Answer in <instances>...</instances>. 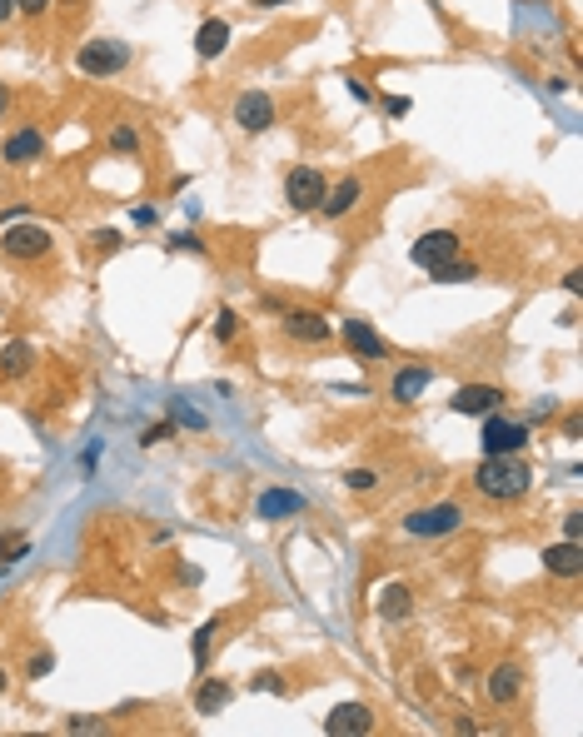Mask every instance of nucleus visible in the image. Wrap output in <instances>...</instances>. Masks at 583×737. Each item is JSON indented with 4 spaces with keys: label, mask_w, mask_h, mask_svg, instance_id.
I'll return each instance as SVG.
<instances>
[{
    "label": "nucleus",
    "mask_w": 583,
    "mask_h": 737,
    "mask_svg": "<svg viewBox=\"0 0 583 737\" xmlns=\"http://www.w3.org/2000/svg\"><path fill=\"white\" fill-rule=\"evenodd\" d=\"M239 334V314L235 310H220L215 314V339H235Z\"/></svg>",
    "instance_id": "obj_28"
},
{
    "label": "nucleus",
    "mask_w": 583,
    "mask_h": 737,
    "mask_svg": "<svg viewBox=\"0 0 583 737\" xmlns=\"http://www.w3.org/2000/svg\"><path fill=\"white\" fill-rule=\"evenodd\" d=\"M563 538H569V544L583 538V513H569V518H563Z\"/></svg>",
    "instance_id": "obj_32"
},
{
    "label": "nucleus",
    "mask_w": 583,
    "mask_h": 737,
    "mask_svg": "<svg viewBox=\"0 0 583 737\" xmlns=\"http://www.w3.org/2000/svg\"><path fill=\"white\" fill-rule=\"evenodd\" d=\"M324 175L314 170V165H294L290 175H284V200H290V210H319L324 200Z\"/></svg>",
    "instance_id": "obj_5"
},
{
    "label": "nucleus",
    "mask_w": 583,
    "mask_h": 737,
    "mask_svg": "<svg viewBox=\"0 0 583 737\" xmlns=\"http://www.w3.org/2000/svg\"><path fill=\"white\" fill-rule=\"evenodd\" d=\"M135 225H160V210H155V204H140V210H135Z\"/></svg>",
    "instance_id": "obj_34"
},
{
    "label": "nucleus",
    "mask_w": 583,
    "mask_h": 737,
    "mask_svg": "<svg viewBox=\"0 0 583 737\" xmlns=\"http://www.w3.org/2000/svg\"><path fill=\"white\" fill-rule=\"evenodd\" d=\"M170 249H190V255H205V239L190 235V229H180V235L170 239Z\"/></svg>",
    "instance_id": "obj_30"
},
{
    "label": "nucleus",
    "mask_w": 583,
    "mask_h": 737,
    "mask_svg": "<svg viewBox=\"0 0 583 737\" xmlns=\"http://www.w3.org/2000/svg\"><path fill=\"white\" fill-rule=\"evenodd\" d=\"M345 483H349L354 493H369V489L379 483V473H374V469H349V473H345Z\"/></svg>",
    "instance_id": "obj_29"
},
{
    "label": "nucleus",
    "mask_w": 583,
    "mask_h": 737,
    "mask_svg": "<svg viewBox=\"0 0 583 737\" xmlns=\"http://www.w3.org/2000/svg\"><path fill=\"white\" fill-rule=\"evenodd\" d=\"M524 444H529V424L504 418L498 409H494V414H484V438H479L484 459H494V454H524Z\"/></svg>",
    "instance_id": "obj_3"
},
{
    "label": "nucleus",
    "mask_w": 583,
    "mask_h": 737,
    "mask_svg": "<svg viewBox=\"0 0 583 737\" xmlns=\"http://www.w3.org/2000/svg\"><path fill=\"white\" fill-rule=\"evenodd\" d=\"M459 524H464V508H459V503H429V508H414L409 518H404V534L409 538H444Z\"/></svg>",
    "instance_id": "obj_4"
},
{
    "label": "nucleus",
    "mask_w": 583,
    "mask_h": 737,
    "mask_svg": "<svg viewBox=\"0 0 583 737\" xmlns=\"http://www.w3.org/2000/svg\"><path fill=\"white\" fill-rule=\"evenodd\" d=\"M65 727H70V733H100L105 723H95V717H70Z\"/></svg>",
    "instance_id": "obj_35"
},
{
    "label": "nucleus",
    "mask_w": 583,
    "mask_h": 737,
    "mask_svg": "<svg viewBox=\"0 0 583 737\" xmlns=\"http://www.w3.org/2000/svg\"><path fill=\"white\" fill-rule=\"evenodd\" d=\"M429 274H434V284H469V279H479V269L464 265V259H449V265L429 269Z\"/></svg>",
    "instance_id": "obj_23"
},
{
    "label": "nucleus",
    "mask_w": 583,
    "mask_h": 737,
    "mask_svg": "<svg viewBox=\"0 0 583 737\" xmlns=\"http://www.w3.org/2000/svg\"><path fill=\"white\" fill-rule=\"evenodd\" d=\"M0 693H5V673H0Z\"/></svg>",
    "instance_id": "obj_44"
},
{
    "label": "nucleus",
    "mask_w": 583,
    "mask_h": 737,
    "mask_svg": "<svg viewBox=\"0 0 583 737\" xmlns=\"http://www.w3.org/2000/svg\"><path fill=\"white\" fill-rule=\"evenodd\" d=\"M255 513H259V518H270V524H280V518H300V513H304V493L270 489V493H259Z\"/></svg>",
    "instance_id": "obj_13"
},
{
    "label": "nucleus",
    "mask_w": 583,
    "mask_h": 737,
    "mask_svg": "<svg viewBox=\"0 0 583 737\" xmlns=\"http://www.w3.org/2000/svg\"><path fill=\"white\" fill-rule=\"evenodd\" d=\"M170 418H175V424H190V428H205V414H200V409H190V404H180V399L170 404Z\"/></svg>",
    "instance_id": "obj_27"
},
{
    "label": "nucleus",
    "mask_w": 583,
    "mask_h": 737,
    "mask_svg": "<svg viewBox=\"0 0 583 737\" xmlns=\"http://www.w3.org/2000/svg\"><path fill=\"white\" fill-rule=\"evenodd\" d=\"M135 145H140V139H135V130H130V125H115V130H110V150L135 155Z\"/></svg>",
    "instance_id": "obj_26"
},
{
    "label": "nucleus",
    "mask_w": 583,
    "mask_h": 737,
    "mask_svg": "<svg viewBox=\"0 0 583 737\" xmlns=\"http://www.w3.org/2000/svg\"><path fill=\"white\" fill-rule=\"evenodd\" d=\"M374 727V713H369L364 703H339L335 713L324 717V733L329 737H359V733H369Z\"/></svg>",
    "instance_id": "obj_10"
},
{
    "label": "nucleus",
    "mask_w": 583,
    "mask_h": 737,
    "mask_svg": "<svg viewBox=\"0 0 583 737\" xmlns=\"http://www.w3.org/2000/svg\"><path fill=\"white\" fill-rule=\"evenodd\" d=\"M50 668H55V658H50V652H35V658H31V678H45Z\"/></svg>",
    "instance_id": "obj_33"
},
{
    "label": "nucleus",
    "mask_w": 583,
    "mask_h": 737,
    "mask_svg": "<svg viewBox=\"0 0 583 737\" xmlns=\"http://www.w3.org/2000/svg\"><path fill=\"white\" fill-rule=\"evenodd\" d=\"M15 15V0H0V21H11Z\"/></svg>",
    "instance_id": "obj_42"
},
{
    "label": "nucleus",
    "mask_w": 583,
    "mask_h": 737,
    "mask_svg": "<svg viewBox=\"0 0 583 737\" xmlns=\"http://www.w3.org/2000/svg\"><path fill=\"white\" fill-rule=\"evenodd\" d=\"M284 334H290L294 344H324L329 339V319L314 310H290L284 314Z\"/></svg>",
    "instance_id": "obj_12"
},
{
    "label": "nucleus",
    "mask_w": 583,
    "mask_h": 737,
    "mask_svg": "<svg viewBox=\"0 0 583 737\" xmlns=\"http://www.w3.org/2000/svg\"><path fill=\"white\" fill-rule=\"evenodd\" d=\"M5 110H11V85L0 80V115H5Z\"/></svg>",
    "instance_id": "obj_41"
},
{
    "label": "nucleus",
    "mask_w": 583,
    "mask_h": 737,
    "mask_svg": "<svg viewBox=\"0 0 583 737\" xmlns=\"http://www.w3.org/2000/svg\"><path fill=\"white\" fill-rule=\"evenodd\" d=\"M359 194H364V184H359L354 175H349V180H339L335 190H324L319 210L329 214V220H345V214H349V210H354V204H359Z\"/></svg>",
    "instance_id": "obj_19"
},
{
    "label": "nucleus",
    "mask_w": 583,
    "mask_h": 737,
    "mask_svg": "<svg viewBox=\"0 0 583 737\" xmlns=\"http://www.w3.org/2000/svg\"><path fill=\"white\" fill-rule=\"evenodd\" d=\"M76 65H80V76H95V80H110L120 76L130 65V45L125 40H110V35H100V40H85L76 50Z\"/></svg>",
    "instance_id": "obj_2"
},
{
    "label": "nucleus",
    "mask_w": 583,
    "mask_h": 737,
    "mask_svg": "<svg viewBox=\"0 0 583 737\" xmlns=\"http://www.w3.org/2000/svg\"><path fill=\"white\" fill-rule=\"evenodd\" d=\"M15 11H25V15H45V11H50V0H15Z\"/></svg>",
    "instance_id": "obj_37"
},
{
    "label": "nucleus",
    "mask_w": 583,
    "mask_h": 737,
    "mask_svg": "<svg viewBox=\"0 0 583 737\" xmlns=\"http://www.w3.org/2000/svg\"><path fill=\"white\" fill-rule=\"evenodd\" d=\"M31 364H35V349H31V339H11L5 349H0V374L5 379H21V374H31Z\"/></svg>",
    "instance_id": "obj_22"
},
{
    "label": "nucleus",
    "mask_w": 583,
    "mask_h": 737,
    "mask_svg": "<svg viewBox=\"0 0 583 737\" xmlns=\"http://www.w3.org/2000/svg\"><path fill=\"white\" fill-rule=\"evenodd\" d=\"M409 613H414V598H409V588H404V583L379 588V618H384V623H404Z\"/></svg>",
    "instance_id": "obj_20"
},
{
    "label": "nucleus",
    "mask_w": 583,
    "mask_h": 737,
    "mask_svg": "<svg viewBox=\"0 0 583 737\" xmlns=\"http://www.w3.org/2000/svg\"><path fill=\"white\" fill-rule=\"evenodd\" d=\"M170 434H175V418H165V424L145 428V434H140V444H145V449H150V444H165V438H170Z\"/></svg>",
    "instance_id": "obj_31"
},
{
    "label": "nucleus",
    "mask_w": 583,
    "mask_h": 737,
    "mask_svg": "<svg viewBox=\"0 0 583 737\" xmlns=\"http://www.w3.org/2000/svg\"><path fill=\"white\" fill-rule=\"evenodd\" d=\"M229 120H235L245 135H259V130L274 125V100L265 95V90H245V95L235 100V110H229Z\"/></svg>",
    "instance_id": "obj_7"
},
{
    "label": "nucleus",
    "mask_w": 583,
    "mask_h": 737,
    "mask_svg": "<svg viewBox=\"0 0 583 737\" xmlns=\"http://www.w3.org/2000/svg\"><path fill=\"white\" fill-rule=\"evenodd\" d=\"M40 155H45V135H40V130H31V125L15 130V135L0 145V160H5V165H31V160H40Z\"/></svg>",
    "instance_id": "obj_14"
},
{
    "label": "nucleus",
    "mask_w": 583,
    "mask_h": 737,
    "mask_svg": "<svg viewBox=\"0 0 583 737\" xmlns=\"http://www.w3.org/2000/svg\"><path fill=\"white\" fill-rule=\"evenodd\" d=\"M339 334H345L349 354H359V359H384V354H389V344L379 339V329L369 319H345V324H339Z\"/></svg>",
    "instance_id": "obj_11"
},
{
    "label": "nucleus",
    "mask_w": 583,
    "mask_h": 737,
    "mask_svg": "<svg viewBox=\"0 0 583 737\" xmlns=\"http://www.w3.org/2000/svg\"><path fill=\"white\" fill-rule=\"evenodd\" d=\"M429 384H434V369H429V364H409V369H399V374H394L389 399H394V404H414V399H419Z\"/></svg>",
    "instance_id": "obj_15"
},
{
    "label": "nucleus",
    "mask_w": 583,
    "mask_h": 737,
    "mask_svg": "<svg viewBox=\"0 0 583 737\" xmlns=\"http://www.w3.org/2000/svg\"><path fill=\"white\" fill-rule=\"evenodd\" d=\"M543 568H549L553 578H579L583 573V548L569 544V538H563V544H549L543 548Z\"/></svg>",
    "instance_id": "obj_17"
},
{
    "label": "nucleus",
    "mask_w": 583,
    "mask_h": 737,
    "mask_svg": "<svg viewBox=\"0 0 583 737\" xmlns=\"http://www.w3.org/2000/svg\"><path fill=\"white\" fill-rule=\"evenodd\" d=\"M95 239H100V249H115V245H120V235H115V229H100Z\"/></svg>",
    "instance_id": "obj_40"
},
{
    "label": "nucleus",
    "mask_w": 583,
    "mask_h": 737,
    "mask_svg": "<svg viewBox=\"0 0 583 737\" xmlns=\"http://www.w3.org/2000/svg\"><path fill=\"white\" fill-rule=\"evenodd\" d=\"M220 633V618H210L205 628L194 633V668H200V673H205V662H210V638H215Z\"/></svg>",
    "instance_id": "obj_25"
},
{
    "label": "nucleus",
    "mask_w": 583,
    "mask_h": 737,
    "mask_svg": "<svg viewBox=\"0 0 583 737\" xmlns=\"http://www.w3.org/2000/svg\"><path fill=\"white\" fill-rule=\"evenodd\" d=\"M25 553H31V534H21V528H15V534H0V568L25 558Z\"/></svg>",
    "instance_id": "obj_24"
},
{
    "label": "nucleus",
    "mask_w": 583,
    "mask_h": 737,
    "mask_svg": "<svg viewBox=\"0 0 583 737\" xmlns=\"http://www.w3.org/2000/svg\"><path fill=\"white\" fill-rule=\"evenodd\" d=\"M498 404H504V389L498 384H464V389H453V399H449L453 414H494Z\"/></svg>",
    "instance_id": "obj_9"
},
{
    "label": "nucleus",
    "mask_w": 583,
    "mask_h": 737,
    "mask_svg": "<svg viewBox=\"0 0 583 737\" xmlns=\"http://www.w3.org/2000/svg\"><path fill=\"white\" fill-rule=\"evenodd\" d=\"M229 21H220V15H210L205 25H200V31H194V55H200V60H215V55H225L229 50Z\"/></svg>",
    "instance_id": "obj_16"
},
{
    "label": "nucleus",
    "mask_w": 583,
    "mask_h": 737,
    "mask_svg": "<svg viewBox=\"0 0 583 737\" xmlns=\"http://www.w3.org/2000/svg\"><path fill=\"white\" fill-rule=\"evenodd\" d=\"M518 693H524V673H518L514 662H498L494 673H489V703L508 707Z\"/></svg>",
    "instance_id": "obj_18"
},
{
    "label": "nucleus",
    "mask_w": 583,
    "mask_h": 737,
    "mask_svg": "<svg viewBox=\"0 0 583 737\" xmlns=\"http://www.w3.org/2000/svg\"><path fill=\"white\" fill-rule=\"evenodd\" d=\"M229 697H235L229 678H210V683H200V693H194V713H200V717H215Z\"/></svg>",
    "instance_id": "obj_21"
},
{
    "label": "nucleus",
    "mask_w": 583,
    "mask_h": 737,
    "mask_svg": "<svg viewBox=\"0 0 583 737\" xmlns=\"http://www.w3.org/2000/svg\"><path fill=\"white\" fill-rule=\"evenodd\" d=\"M255 5H284V0H255Z\"/></svg>",
    "instance_id": "obj_43"
},
{
    "label": "nucleus",
    "mask_w": 583,
    "mask_h": 737,
    "mask_svg": "<svg viewBox=\"0 0 583 737\" xmlns=\"http://www.w3.org/2000/svg\"><path fill=\"white\" fill-rule=\"evenodd\" d=\"M529 479H534V473L524 469V459H518V454H494V459H484L474 469V489L484 493L489 503L524 499V493H529Z\"/></svg>",
    "instance_id": "obj_1"
},
{
    "label": "nucleus",
    "mask_w": 583,
    "mask_h": 737,
    "mask_svg": "<svg viewBox=\"0 0 583 737\" xmlns=\"http://www.w3.org/2000/svg\"><path fill=\"white\" fill-rule=\"evenodd\" d=\"M0 249H5L11 259H45L50 255V229L45 225H15V229H5Z\"/></svg>",
    "instance_id": "obj_8"
},
{
    "label": "nucleus",
    "mask_w": 583,
    "mask_h": 737,
    "mask_svg": "<svg viewBox=\"0 0 583 737\" xmlns=\"http://www.w3.org/2000/svg\"><path fill=\"white\" fill-rule=\"evenodd\" d=\"M563 289H569V294H583V274H579V269H573V274H563Z\"/></svg>",
    "instance_id": "obj_39"
},
{
    "label": "nucleus",
    "mask_w": 583,
    "mask_h": 737,
    "mask_svg": "<svg viewBox=\"0 0 583 737\" xmlns=\"http://www.w3.org/2000/svg\"><path fill=\"white\" fill-rule=\"evenodd\" d=\"M255 688H259V693H284V683H280L274 673H259V678H255Z\"/></svg>",
    "instance_id": "obj_36"
},
{
    "label": "nucleus",
    "mask_w": 583,
    "mask_h": 737,
    "mask_svg": "<svg viewBox=\"0 0 583 737\" xmlns=\"http://www.w3.org/2000/svg\"><path fill=\"white\" fill-rule=\"evenodd\" d=\"M409 259H414L419 269H439V265H449V259H459V235H453V229H429V235L414 239Z\"/></svg>",
    "instance_id": "obj_6"
},
{
    "label": "nucleus",
    "mask_w": 583,
    "mask_h": 737,
    "mask_svg": "<svg viewBox=\"0 0 583 737\" xmlns=\"http://www.w3.org/2000/svg\"><path fill=\"white\" fill-rule=\"evenodd\" d=\"M384 110H389V115H409V95H389Z\"/></svg>",
    "instance_id": "obj_38"
}]
</instances>
